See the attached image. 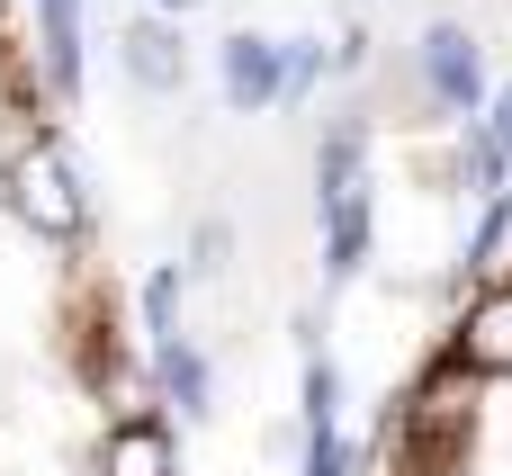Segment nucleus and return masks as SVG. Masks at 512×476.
Wrapping results in <instances>:
<instances>
[{"label": "nucleus", "mask_w": 512, "mask_h": 476, "mask_svg": "<svg viewBox=\"0 0 512 476\" xmlns=\"http://www.w3.org/2000/svg\"><path fill=\"white\" fill-rule=\"evenodd\" d=\"M315 216H324V279H360L369 234H378V198H369V126L333 117L315 144Z\"/></svg>", "instance_id": "nucleus-1"}, {"label": "nucleus", "mask_w": 512, "mask_h": 476, "mask_svg": "<svg viewBox=\"0 0 512 476\" xmlns=\"http://www.w3.org/2000/svg\"><path fill=\"white\" fill-rule=\"evenodd\" d=\"M0 207H9L36 243H81V225H90L81 171H72V153H63V144H45V135L9 153V171H0Z\"/></svg>", "instance_id": "nucleus-2"}, {"label": "nucleus", "mask_w": 512, "mask_h": 476, "mask_svg": "<svg viewBox=\"0 0 512 476\" xmlns=\"http://www.w3.org/2000/svg\"><path fill=\"white\" fill-rule=\"evenodd\" d=\"M414 81L441 117H477L486 108V45L459 27V18H432L423 45H414Z\"/></svg>", "instance_id": "nucleus-3"}, {"label": "nucleus", "mask_w": 512, "mask_h": 476, "mask_svg": "<svg viewBox=\"0 0 512 476\" xmlns=\"http://www.w3.org/2000/svg\"><path fill=\"white\" fill-rule=\"evenodd\" d=\"M117 72L135 81V90H153V99H171L180 81H189V36H180V18H126V36H117Z\"/></svg>", "instance_id": "nucleus-4"}, {"label": "nucleus", "mask_w": 512, "mask_h": 476, "mask_svg": "<svg viewBox=\"0 0 512 476\" xmlns=\"http://www.w3.org/2000/svg\"><path fill=\"white\" fill-rule=\"evenodd\" d=\"M216 90H225V108H234V117H261V108H279V36H261V27H234V36L216 45Z\"/></svg>", "instance_id": "nucleus-5"}, {"label": "nucleus", "mask_w": 512, "mask_h": 476, "mask_svg": "<svg viewBox=\"0 0 512 476\" xmlns=\"http://www.w3.org/2000/svg\"><path fill=\"white\" fill-rule=\"evenodd\" d=\"M27 9H36L45 90H54V99H81V63H90V45H81V0H27Z\"/></svg>", "instance_id": "nucleus-6"}, {"label": "nucleus", "mask_w": 512, "mask_h": 476, "mask_svg": "<svg viewBox=\"0 0 512 476\" xmlns=\"http://www.w3.org/2000/svg\"><path fill=\"white\" fill-rule=\"evenodd\" d=\"M459 369H468V378H512V279L468 306V324H459Z\"/></svg>", "instance_id": "nucleus-7"}, {"label": "nucleus", "mask_w": 512, "mask_h": 476, "mask_svg": "<svg viewBox=\"0 0 512 476\" xmlns=\"http://www.w3.org/2000/svg\"><path fill=\"white\" fill-rule=\"evenodd\" d=\"M153 378H162V396H171L189 423H207V414H216V378H207V360H198V342H189V333H162V342H153Z\"/></svg>", "instance_id": "nucleus-8"}, {"label": "nucleus", "mask_w": 512, "mask_h": 476, "mask_svg": "<svg viewBox=\"0 0 512 476\" xmlns=\"http://www.w3.org/2000/svg\"><path fill=\"white\" fill-rule=\"evenodd\" d=\"M99 476H180V450H171V432L153 414H126L108 432V450H99Z\"/></svg>", "instance_id": "nucleus-9"}, {"label": "nucleus", "mask_w": 512, "mask_h": 476, "mask_svg": "<svg viewBox=\"0 0 512 476\" xmlns=\"http://www.w3.org/2000/svg\"><path fill=\"white\" fill-rule=\"evenodd\" d=\"M324 36H279V99H306L315 81H324Z\"/></svg>", "instance_id": "nucleus-10"}, {"label": "nucleus", "mask_w": 512, "mask_h": 476, "mask_svg": "<svg viewBox=\"0 0 512 476\" xmlns=\"http://www.w3.org/2000/svg\"><path fill=\"white\" fill-rule=\"evenodd\" d=\"M297 414H306V432H324V423H342V369H333L324 351L306 360V405H297Z\"/></svg>", "instance_id": "nucleus-11"}, {"label": "nucleus", "mask_w": 512, "mask_h": 476, "mask_svg": "<svg viewBox=\"0 0 512 476\" xmlns=\"http://www.w3.org/2000/svg\"><path fill=\"white\" fill-rule=\"evenodd\" d=\"M360 459H351V441H342V423H324V432H306V459H297V476H351Z\"/></svg>", "instance_id": "nucleus-12"}, {"label": "nucleus", "mask_w": 512, "mask_h": 476, "mask_svg": "<svg viewBox=\"0 0 512 476\" xmlns=\"http://www.w3.org/2000/svg\"><path fill=\"white\" fill-rule=\"evenodd\" d=\"M144 333H153V342L180 333V270H153V279H144Z\"/></svg>", "instance_id": "nucleus-13"}, {"label": "nucleus", "mask_w": 512, "mask_h": 476, "mask_svg": "<svg viewBox=\"0 0 512 476\" xmlns=\"http://www.w3.org/2000/svg\"><path fill=\"white\" fill-rule=\"evenodd\" d=\"M504 234H512V198L495 189V198H486V216H477V234H468V270H486V261L504 252Z\"/></svg>", "instance_id": "nucleus-14"}, {"label": "nucleus", "mask_w": 512, "mask_h": 476, "mask_svg": "<svg viewBox=\"0 0 512 476\" xmlns=\"http://www.w3.org/2000/svg\"><path fill=\"white\" fill-rule=\"evenodd\" d=\"M477 126H486V135H495V144H504V153H512V90H504V99H495V108H477Z\"/></svg>", "instance_id": "nucleus-15"}, {"label": "nucleus", "mask_w": 512, "mask_h": 476, "mask_svg": "<svg viewBox=\"0 0 512 476\" xmlns=\"http://www.w3.org/2000/svg\"><path fill=\"white\" fill-rule=\"evenodd\" d=\"M153 9H162V18H189V9H207V0H153Z\"/></svg>", "instance_id": "nucleus-16"}]
</instances>
